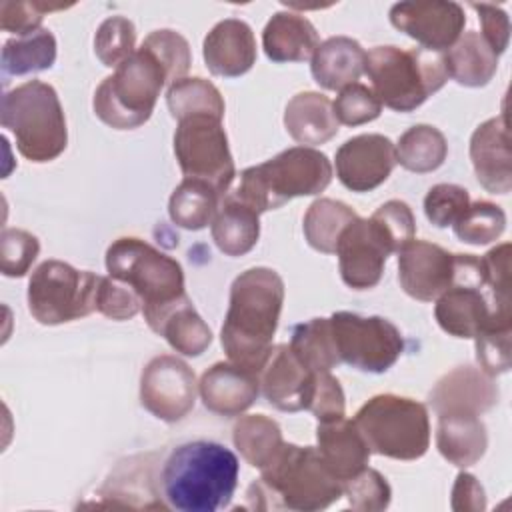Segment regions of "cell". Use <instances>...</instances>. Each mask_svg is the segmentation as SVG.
<instances>
[{
    "label": "cell",
    "instance_id": "obj_1",
    "mask_svg": "<svg viewBox=\"0 0 512 512\" xmlns=\"http://www.w3.org/2000/svg\"><path fill=\"white\" fill-rule=\"evenodd\" d=\"M284 302L280 274L266 266L244 270L230 286V304L220 342L228 360L260 376L272 354Z\"/></svg>",
    "mask_w": 512,
    "mask_h": 512
},
{
    "label": "cell",
    "instance_id": "obj_2",
    "mask_svg": "<svg viewBox=\"0 0 512 512\" xmlns=\"http://www.w3.org/2000/svg\"><path fill=\"white\" fill-rule=\"evenodd\" d=\"M238 458L224 444L194 440L176 446L162 466V494L180 512H216L230 504Z\"/></svg>",
    "mask_w": 512,
    "mask_h": 512
},
{
    "label": "cell",
    "instance_id": "obj_3",
    "mask_svg": "<svg viewBox=\"0 0 512 512\" xmlns=\"http://www.w3.org/2000/svg\"><path fill=\"white\" fill-rule=\"evenodd\" d=\"M332 180V164L326 154L308 146L288 148L264 164L246 168L232 192L258 214L284 206L296 196H312Z\"/></svg>",
    "mask_w": 512,
    "mask_h": 512
},
{
    "label": "cell",
    "instance_id": "obj_4",
    "mask_svg": "<svg viewBox=\"0 0 512 512\" xmlns=\"http://www.w3.org/2000/svg\"><path fill=\"white\" fill-rule=\"evenodd\" d=\"M106 270L108 276L136 292L150 328L158 324L168 308L186 298L182 266L140 238L114 240L106 250Z\"/></svg>",
    "mask_w": 512,
    "mask_h": 512
},
{
    "label": "cell",
    "instance_id": "obj_5",
    "mask_svg": "<svg viewBox=\"0 0 512 512\" xmlns=\"http://www.w3.org/2000/svg\"><path fill=\"white\" fill-rule=\"evenodd\" d=\"M364 72L380 104L396 112L416 110L448 80L442 54L426 48L376 46L366 52Z\"/></svg>",
    "mask_w": 512,
    "mask_h": 512
},
{
    "label": "cell",
    "instance_id": "obj_6",
    "mask_svg": "<svg viewBox=\"0 0 512 512\" xmlns=\"http://www.w3.org/2000/svg\"><path fill=\"white\" fill-rule=\"evenodd\" d=\"M0 122L16 138L18 152L30 162H50L68 144V130L56 90L30 80L2 96Z\"/></svg>",
    "mask_w": 512,
    "mask_h": 512
},
{
    "label": "cell",
    "instance_id": "obj_7",
    "mask_svg": "<svg viewBox=\"0 0 512 512\" xmlns=\"http://www.w3.org/2000/svg\"><path fill=\"white\" fill-rule=\"evenodd\" d=\"M168 82L162 62L142 44L112 76L100 82L94 92V112L116 130L138 128L152 116L160 90Z\"/></svg>",
    "mask_w": 512,
    "mask_h": 512
},
{
    "label": "cell",
    "instance_id": "obj_8",
    "mask_svg": "<svg viewBox=\"0 0 512 512\" xmlns=\"http://www.w3.org/2000/svg\"><path fill=\"white\" fill-rule=\"evenodd\" d=\"M258 492L278 498V506L302 512L324 510L342 496V482L328 470L314 446L282 444L262 468Z\"/></svg>",
    "mask_w": 512,
    "mask_h": 512
},
{
    "label": "cell",
    "instance_id": "obj_9",
    "mask_svg": "<svg viewBox=\"0 0 512 512\" xmlns=\"http://www.w3.org/2000/svg\"><path fill=\"white\" fill-rule=\"evenodd\" d=\"M370 452L394 460H416L430 446V420L422 402L398 394L370 398L354 416Z\"/></svg>",
    "mask_w": 512,
    "mask_h": 512
},
{
    "label": "cell",
    "instance_id": "obj_10",
    "mask_svg": "<svg viewBox=\"0 0 512 512\" xmlns=\"http://www.w3.org/2000/svg\"><path fill=\"white\" fill-rule=\"evenodd\" d=\"M100 278L62 260H46L30 276L28 310L44 326L84 318L96 310Z\"/></svg>",
    "mask_w": 512,
    "mask_h": 512
},
{
    "label": "cell",
    "instance_id": "obj_11",
    "mask_svg": "<svg viewBox=\"0 0 512 512\" xmlns=\"http://www.w3.org/2000/svg\"><path fill=\"white\" fill-rule=\"evenodd\" d=\"M174 154L184 178L204 180L220 198L226 196L236 168L220 118L200 114L178 120Z\"/></svg>",
    "mask_w": 512,
    "mask_h": 512
},
{
    "label": "cell",
    "instance_id": "obj_12",
    "mask_svg": "<svg viewBox=\"0 0 512 512\" xmlns=\"http://www.w3.org/2000/svg\"><path fill=\"white\" fill-rule=\"evenodd\" d=\"M330 326L338 356L362 372H386L404 352L400 330L382 316H360L354 312H334Z\"/></svg>",
    "mask_w": 512,
    "mask_h": 512
},
{
    "label": "cell",
    "instance_id": "obj_13",
    "mask_svg": "<svg viewBox=\"0 0 512 512\" xmlns=\"http://www.w3.org/2000/svg\"><path fill=\"white\" fill-rule=\"evenodd\" d=\"M198 384L192 368L170 354L152 358L142 370L140 402L164 422L182 420L196 402Z\"/></svg>",
    "mask_w": 512,
    "mask_h": 512
},
{
    "label": "cell",
    "instance_id": "obj_14",
    "mask_svg": "<svg viewBox=\"0 0 512 512\" xmlns=\"http://www.w3.org/2000/svg\"><path fill=\"white\" fill-rule=\"evenodd\" d=\"M390 22L430 52L448 50L466 24L464 8L458 2L418 0L398 2L390 8Z\"/></svg>",
    "mask_w": 512,
    "mask_h": 512
},
{
    "label": "cell",
    "instance_id": "obj_15",
    "mask_svg": "<svg viewBox=\"0 0 512 512\" xmlns=\"http://www.w3.org/2000/svg\"><path fill=\"white\" fill-rule=\"evenodd\" d=\"M334 252L344 284L354 290L374 288L392 254L372 220L360 216L342 230Z\"/></svg>",
    "mask_w": 512,
    "mask_h": 512
},
{
    "label": "cell",
    "instance_id": "obj_16",
    "mask_svg": "<svg viewBox=\"0 0 512 512\" xmlns=\"http://www.w3.org/2000/svg\"><path fill=\"white\" fill-rule=\"evenodd\" d=\"M336 176L352 192H370L396 166V146L382 134H360L336 150Z\"/></svg>",
    "mask_w": 512,
    "mask_h": 512
},
{
    "label": "cell",
    "instance_id": "obj_17",
    "mask_svg": "<svg viewBox=\"0 0 512 512\" xmlns=\"http://www.w3.org/2000/svg\"><path fill=\"white\" fill-rule=\"evenodd\" d=\"M454 278V254L426 240H410L398 252V280L402 290L420 300L432 302L450 288Z\"/></svg>",
    "mask_w": 512,
    "mask_h": 512
},
{
    "label": "cell",
    "instance_id": "obj_18",
    "mask_svg": "<svg viewBox=\"0 0 512 512\" xmlns=\"http://www.w3.org/2000/svg\"><path fill=\"white\" fill-rule=\"evenodd\" d=\"M470 158L478 182L492 194L512 188V154L506 114L482 122L470 138Z\"/></svg>",
    "mask_w": 512,
    "mask_h": 512
},
{
    "label": "cell",
    "instance_id": "obj_19",
    "mask_svg": "<svg viewBox=\"0 0 512 512\" xmlns=\"http://www.w3.org/2000/svg\"><path fill=\"white\" fill-rule=\"evenodd\" d=\"M312 378L314 372L296 358L290 344H278L260 372V388L274 408L298 412L306 410Z\"/></svg>",
    "mask_w": 512,
    "mask_h": 512
},
{
    "label": "cell",
    "instance_id": "obj_20",
    "mask_svg": "<svg viewBox=\"0 0 512 512\" xmlns=\"http://www.w3.org/2000/svg\"><path fill=\"white\" fill-rule=\"evenodd\" d=\"M202 54L206 68L214 76H242L256 62L254 32L244 20L226 18L206 34Z\"/></svg>",
    "mask_w": 512,
    "mask_h": 512
},
{
    "label": "cell",
    "instance_id": "obj_21",
    "mask_svg": "<svg viewBox=\"0 0 512 512\" xmlns=\"http://www.w3.org/2000/svg\"><path fill=\"white\" fill-rule=\"evenodd\" d=\"M198 392L208 410L238 416L258 398L260 376L232 362H218L202 374Z\"/></svg>",
    "mask_w": 512,
    "mask_h": 512
},
{
    "label": "cell",
    "instance_id": "obj_22",
    "mask_svg": "<svg viewBox=\"0 0 512 512\" xmlns=\"http://www.w3.org/2000/svg\"><path fill=\"white\" fill-rule=\"evenodd\" d=\"M498 400V388L486 372L464 366L446 374L430 392L436 414L470 412L482 414Z\"/></svg>",
    "mask_w": 512,
    "mask_h": 512
},
{
    "label": "cell",
    "instance_id": "obj_23",
    "mask_svg": "<svg viewBox=\"0 0 512 512\" xmlns=\"http://www.w3.org/2000/svg\"><path fill=\"white\" fill-rule=\"evenodd\" d=\"M316 440L318 454L340 482L362 472L370 460V448L352 420L318 422Z\"/></svg>",
    "mask_w": 512,
    "mask_h": 512
},
{
    "label": "cell",
    "instance_id": "obj_24",
    "mask_svg": "<svg viewBox=\"0 0 512 512\" xmlns=\"http://www.w3.org/2000/svg\"><path fill=\"white\" fill-rule=\"evenodd\" d=\"M438 452L454 466L466 468L476 464L488 446L486 426L478 414L444 412L438 414L436 430Z\"/></svg>",
    "mask_w": 512,
    "mask_h": 512
},
{
    "label": "cell",
    "instance_id": "obj_25",
    "mask_svg": "<svg viewBox=\"0 0 512 512\" xmlns=\"http://www.w3.org/2000/svg\"><path fill=\"white\" fill-rule=\"evenodd\" d=\"M310 60L314 80L326 90L340 92L362 76L366 52L348 36H332L318 44Z\"/></svg>",
    "mask_w": 512,
    "mask_h": 512
},
{
    "label": "cell",
    "instance_id": "obj_26",
    "mask_svg": "<svg viewBox=\"0 0 512 512\" xmlns=\"http://www.w3.org/2000/svg\"><path fill=\"white\" fill-rule=\"evenodd\" d=\"M338 124L332 102L320 92H300L284 110L288 134L308 148L332 140L338 134Z\"/></svg>",
    "mask_w": 512,
    "mask_h": 512
},
{
    "label": "cell",
    "instance_id": "obj_27",
    "mask_svg": "<svg viewBox=\"0 0 512 512\" xmlns=\"http://www.w3.org/2000/svg\"><path fill=\"white\" fill-rule=\"evenodd\" d=\"M314 24L296 12H276L262 32V46L274 62H304L318 48Z\"/></svg>",
    "mask_w": 512,
    "mask_h": 512
},
{
    "label": "cell",
    "instance_id": "obj_28",
    "mask_svg": "<svg viewBox=\"0 0 512 512\" xmlns=\"http://www.w3.org/2000/svg\"><path fill=\"white\" fill-rule=\"evenodd\" d=\"M258 212L234 194H226L212 220V238L226 256H244L260 236Z\"/></svg>",
    "mask_w": 512,
    "mask_h": 512
},
{
    "label": "cell",
    "instance_id": "obj_29",
    "mask_svg": "<svg viewBox=\"0 0 512 512\" xmlns=\"http://www.w3.org/2000/svg\"><path fill=\"white\" fill-rule=\"evenodd\" d=\"M442 60L448 78L472 88L488 84L498 68V56L478 32L462 34L442 54Z\"/></svg>",
    "mask_w": 512,
    "mask_h": 512
},
{
    "label": "cell",
    "instance_id": "obj_30",
    "mask_svg": "<svg viewBox=\"0 0 512 512\" xmlns=\"http://www.w3.org/2000/svg\"><path fill=\"white\" fill-rule=\"evenodd\" d=\"M152 330L184 356H200L212 342V330L194 310L188 296L166 310Z\"/></svg>",
    "mask_w": 512,
    "mask_h": 512
},
{
    "label": "cell",
    "instance_id": "obj_31",
    "mask_svg": "<svg viewBox=\"0 0 512 512\" xmlns=\"http://www.w3.org/2000/svg\"><path fill=\"white\" fill-rule=\"evenodd\" d=\"M222 198L204 180L184 178L170 196V220L186 230H202L212 224Z\"/></svg>",
    "mask_w": 512,
    "mask_h": 512
},
{
    "label": "cell",
    "instance_id": "obj_32",
    "mask_svg": "<svg viewBox=\"0 0 512 512\" xmlns=\"http://www.w3.org/2000/svg\"><path fill=\"white\" fill-rule=\"evenodd\" d=\"M56 60V38L50 30L40 28L36 32L16 36L4 42L2 48V74L24 76L52 68Z\"/></svg>",
    "mask_w": 512,
    "mask_h": 512
},
{
    "label": "cell",
    "instance_id": "obj_33",
    "mask_svg": "<svg viewBox=\"0 0 512 512\" xmlns=\"http://www.w3.org/2000/svg\"><path fill=\"white\" fill-rule=\"evenodd\" d=\"M290 348L312 372H330L342 362L334 342L330 318H312L296 324L292 330Z\"/></svg>",
    "mask_w": 512,
    "mask_h": 512
},
{
    "label": "cell",
    "instance_id": "obj_34",
    "mask_svg": "<svg viewBox=\"0 0 512 512\" xmlns=\"http://www.w3.org/2000/svg\"><path fill=\"white\" fill-rule=\"evenodd\" d=\"M232 440L242 458L260 470L276 456L284 444L280 426L264 414L242 416L234 424Z\"/></svg>",
    "mask_w": 512,
    "mask_h": 512
},
{
    "label": "cell",
    "instance_id": "obj_35",
    "mask_svg": "<svg viewBox=\"0 0 512 512\" xmlns=\"http://www.w3.org/2000/svg\"><path fill=\"white\" fill-rule=\"evenodd\" d=\"M446 154L448 144L444 134L430 124H416L408 128L396 146V162L416 174H426L440 168Z\"/></svg>",
    "mask_w": 512,
    "mask_h": 512
},
{
    "label": "cell",
    "instance_id": "obj_36",
    "mask_svg": "<svg viewBox=\"0 0 512 512\" xmlns=\"http://www.w3.org/2000/svg\"><path fill=\"white\" fill-rule=\"evenodd\" d=\"M356 218L358 214L344 202L318 198L304 214V236L314 250L334 254L342 230Z\"/></svg>",
    "mask_w": 512,
    "mask_h": 512
},
{
    "label": "cell",
    "instance_id": "obj_37",
    "mask_svg": "<svg viewBox=\"0 0 512 512\" xmlns=\"http://www.w3.org/2000/svg\"><path fill=\"white\" fill-rule=\"evenodd\" d=\"M166 104L174 120L188 116H214L224 118V100L218 88L204 78H182L170 84L166 92Z\"/></svg>",
    "mask_w": 512,
    "mask_h": 512
},
{
    "label": "cell",
    "instance_id": "obj_38",
    "mask_svg": "<svg viewBox=\"0 0 512 512\" xmlns=\"http://www.w3.org/2000/svg\"><path fill=\"white\" fill-rule=\"evenodd\" d=\"M452 226L454 234L462 242L482 246L500 238L506 228V214L500 206L488 200H478L468 204V208Z\"/></svg>",
    "mask_w": 512,
    "mask_h": 512
},
{
    "label": "cell",
    "instance_id": "obj_39",
    "mask_svg": "<svg viewBox=\"0 0 512 512\" xmlns=\"http://www.w3.org/2000/svg\"><path fill=\"white\" fill-rule=\"evenodd\" d=\"M134 42V24L124 16H110L100 24L94 36V50L104 66L118 68L126 58L136 52Z\"/></svg>",
    "mask_w": 512,
    "mask_h": 512
},
{
    "label": "cell",
    "instance_id": "obj_40",
    "mask_svg": "<svg viewBox=\"0 0 512 512\" xmlns=\"http://www.w3.org/2000/svg\"><path fill=\"white\" fill-rule=\"evenodd\" d=\"M372 224L384 238L390 252H400L416 234V220L410 206L402 200L384 202L372 216Z\"/></svg>",
    "mask_w": 512,
    "mask_h": 512
},
{
    "label": "cell",
    "instance_id": "obj_41",
    "mask_svg": "<svg viewBox=\"0 0 512 512\" xmlns=\"http://www.w3.org/2000/svg\"><path fill=\"white\" fill-rule=\"evenodd\" d=\"M342 496L348 498V504L354 510L376 512L388 508L392 490L380 472L364 468L350 480L342 482Z\"/></svg>",
    "mask_w": 512,
    "mask_h": 512
},
{
    "label": "cell",
    "instance_id": "obj_42",
    "mask_svg": "<svg viewBox=\"0 0 512 512\" xmlns=\"http://www.w3.org/2000/svg\"><path fill=\"white\" fill-rule=\"evenodd\" d=\"M40 252V242L34 234L20 228H4L0 236V268L4 276H24Z\"/></svg>",
    "mask_w": 512,
    "mask_h": 512
},
{
    "label": "cell",
    "instance_id": "obj_43",
    "mask_svg": "<svg viewBox=\"0 0 512 512\" xmlns=\"http://www.w3.org/2000/svg\"><path fill=\"white\" fill-rule=\"evenodd\" d=\"M336 120L346 126H360L366 122H372L380 116L382 104L372 92V88L354 82L346 88H342L332 102Z\"/></svg>",
    "mask_w": 512,
    "mask_h": 512
},
{
    "label": "cell",
    "instance_id": "obj_44",
    "mask_svg": "<svg viewBox=\"0 0 512 512\" xmlns=\"http://www.w3.org/2000/svg\"><path fill=\"white\" fill-rule=\"evenodd\" d=\"M146 48L154 52V56L162 62V66L168 72L170 84L178 82L184 78V74L190 68L192 56H190V46L184 36H180L174 30H156L146 36L142 42Z\"/></svg>",
    "mask_w": 512,
    "mask_h": 512
},
{
    "label": "cell",
    "instance_id": "obj_45",
    "mask_svg": "<svg viewBox=\"0 0 512 512\" xmlns=\"http://www.w3.org/2000/svg\"><path fill=\"white\" fill-rule=\"evenodd\" d=\"M468 204L470 196L466 188L458 184H436L424 198V214L434 226L446 228L462 216Z\"/></svg>",
    "mask_w": 512,
    "mask_h": 512
},
{
    "label": "cell",
    "instance_id": "obj_46",
    "mask_svg": "<svg viewBox=\"0 0 512 512\" xmlns=\"http://www.w3.org/2000/svg\"><path fill=\"white\" fill-rule=\"evenodd\" d=\"M510 334L512 324H494L474 336L478 364L488 376L502 374L510 368Z\"/></svg>",
    "mask_w": 512,
    "mask_h": 512
},
{
    "label": "cell",
    "instance_id": "obj_47",
    "mask_svg": "<svg viewBox=\"0 0 512 512\" xmlns=\"http://www.w3.org/2000/svg\"><path fill=\"white\" fill-rule=\"evenodd\" d=\"M306 410H310L318 422H332L344 418V392L340 382L330 372H314Z\"/></svg>",
    "mask_w": 512,
    "mask_h": 512
},
{
    "label": "cell",
    "instance_id": "obj_48",
    "mask_svg": "<svg viewBox=\"0 0 512 512\" xmlns=\"http://www.w3.org/2000/svg\"><path fill=\"white\" fill-rule=\"evenodd\" d=\"M96 310L112 320H130L142 310V302L128 284L112 276H102L96 296Z\"/></svg>",
    "mask_w": 512,
    "mask_h": 512
},
{
    "label": "cell",
    "instance_id": "obj_49",
    "mask_svg": "<svg viewBox=\"0 0 512 512\" xmlns=\"http://www.w3.org/2000/svg\"><path fill=\"white\" fill-rule=\"evenodd\" d=\"M66 8L62 4H42V2H2L0 4V26L6 32L24 36L40 30L46 12Z\"/></svg>",
    "mask_w": 512,
    "mask_h": 512
},
{
    "label": "cell",
    "instance_id": "obj_50",
    "mask_svg": "<svg viewBox=\"0 0 512 512\" xmlns=\"http://www.w3.org/2000/svg\"><path fill=\"white\" fill-rule=\"evenodd\" d=\"M480 18L482 24V38L486 40V44L494 50V54H502L508 46V38H510V22L508 16L502 8L494 6V4H470Z\"/></svg>",
    "mask_w": 512,
    "mask_h": 512
},
{
    "label": "cell",
    "instance_id": "obj_51",
    "mask_svg": "<svg viewBox=\"0 0 512 512\" xmlns=\"http://www.w3.org/2000/svg\"><path fill=\"white\" fill-rule=\"evenodd\" d=\"M452 508L454 510H484L486 508L484 488L478 484V480L472 474L460 472L456 476V482L452 488Z\"/></svg>",
    "mask_w": 512,
    "mask_h": 512
}]
</instances>
